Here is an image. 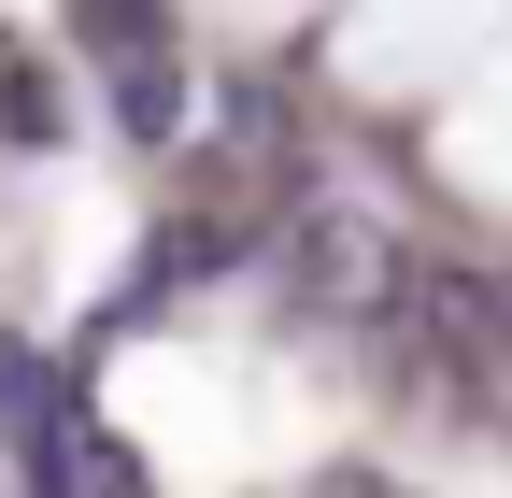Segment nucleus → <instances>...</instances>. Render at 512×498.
<instances>
[{
  "label": "nucleus",
  "mask_w": 512,
  "mask_h": 498,
  "mask_svg": "<svg viewBox=\"0 0 512 498\" xmlns=\"http://www.w3.org/2000/svg\"><path fill=\"white\" fill-rule=\"evenodd\" d=\"M299 299H328V314H370V299H384V242H370L356 214H313V228H299Z\"/></svg>",
  "instance_id": "1"
},
{
  "label": "nucleus",
  "mask_w": 512,
  "mask_h": 498,
  "mask_svg": "<svg viewBox=\"0 0 512 498\" xmlns=\"http://www.w3.org/2000/svg\"><path fill=\"white\" fill-rule=\"evenodd\" d=\"M114 129H128V143H171V129H185V72H171V43H128V57H114Z\"/></svg>",
  "instance_id": "2"
},
{
  "label": "nucleus",
  "mask_w": 512,
  "mask_h": 498,
  "mask_svg": "<svg viewBox=\"0 0 512 498\" xmlns=\"http://www.w3.org/2000/svg\"><path fill=\"white\" fill-rule=\"evenodd\" d=\"M0 114H15V143H57V86H43V72L0 86Z\"/></svg>",
  "instance_id": "3"
}]
</instances>
